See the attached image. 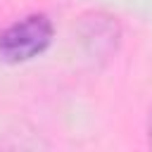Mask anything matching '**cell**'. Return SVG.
Segmentation results:
<instances>
[{
  "instance_id": "obj_1",
  "label": "cell",
  "mask_w": 152,
  "mask_h": 152,
  "mask_svg": "<svg viewBox=\"0 0 152 152\" xmlns=\"http://www.w3.org/2000/svg\"><path fill=\"white\" fill-rule=\"evenodd\" d=\"M52 19L45 12H31L0 31V59L5 64L31 62L52 45Z\"/></svg>"
},
{
  "instance_id": "obj_2",
  "label": "cell",
  "mask_w": 152,
  "mask_h": 152,
  "mask_svg": "<svg viewBox=\"0 0 152 152\" xmlns=\"http://www.w3.org/2000/svg\"><path fill=\"white\" fill-rule=\"evenodd\" d=\"M74 31H76V40H78L83 55L95 64H107L116 55V50L121 45V36H124L119 17H114L104 10L83 12L76 19Z\"/></svg>"
},
{
  "instance_id": "obj_3",
  "label": "cell",
  "mask_w": 152,
  "mask_h": 152,
  "mask_svg": "<svg viewBox=\"0 0 152 152\" xmlns=\"http://www.w3.org/2000/svg\"><path fill=\"white\" fill-rule=\"evenodd\" d=\"M147 145L152 150V104H150V112H147Z\"/></svg>"
}]
</instances>
